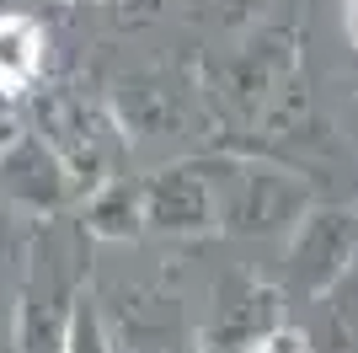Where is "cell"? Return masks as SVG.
Instances as JSON below:
<instances>
[{
    "label": "cell",
    "instance_id": "obj_1",
    "mask_svg": "<svg viewBox=\"0 0 358 353\" xmlns=\"http://www.w3.org/2000/svg\"><path fill=\"white\" fill-rule=\"evenodd\" d=\"M43 64V32L27 16H0V86H27Z\"/></svg>",
    "mask_w": 358,
    "mask_h": 353
},
{
    "label": "cell",
    "instance_id": "obj_2",
    "mask_svg": "<svg viewBox=\"0 0 358 353\" xmlns=\"http://www.w3.org/2000/svg\"><path fill=\"white\" fill-rule=\"evenodd\" d=\"M262 353H289V338H273V342H268Z\"/></svg>",
    "mask_w": 358,
    "mask_h": 353
}]
</instances>
